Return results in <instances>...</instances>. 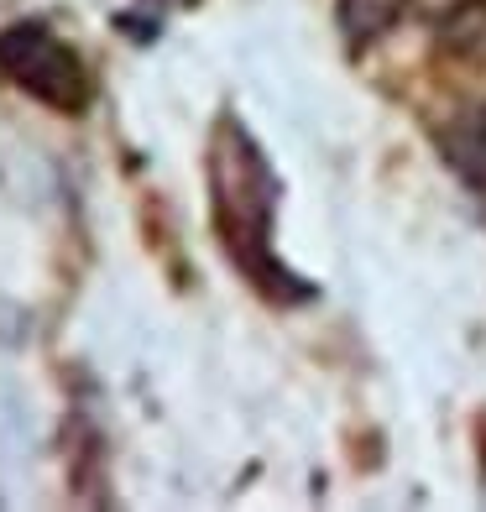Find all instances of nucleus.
Returning <instances> with one entry per match:
<instances>
[{
  "mask_svg": "<svg viewBox=\"0 0 486 512\" xmlns=\"http://www.w3.org/2000/svg\"><path fill=\"white\" fill-rule=\"evenodd\" d=\"M204 178H210V215L225 256L236 262L257 293L272 304H304L314 288L298 277L272 246L277 230V173L262 152V142L241 126V115H220L210 131V157H204Z\"/></svg>",
  "mask_w": 486,
  "mask_h": 512,
  "instance_id": "f257e3e1",
  "label": "nucleus"
},
{
  "mask_svg": "<svg viewBox=\"0 0 486 512\" xmlns=\"http://www.w3.org/2000/svg\"><path fill=\"white\" fill-rule=\"evenodd\" d=\"M0 74L27 100L48 105L53 115L89 110V68L74 42H63L48 21H11V27H0Z\"/></svg>",
  "mask_w": 486,
  "mask_h": 512,
  "instance_id": "f03ea898",
  "label": "nucleus"
},
{
  "mask_svg": "<svg viewBox=\"0 0 486 512\" xmlns=\"http://www.w3.org/2000/svg\"><path fill=\"white\" fill-rule=\"evenodd\" d=\"M403 11H408V0H335V27L351 42V53H361L398 27Z\"/></svg>",
  "mask_w": 486,
  "mask_h": 512,
  "instance_id": "7ed1b4c3",
  "label": "nucleus"
},
{
  "mask_svg": "<svg viewBox=\"0 0 486 512\" xmlns=\"http://www.w3.org/2000/svg\"><path fill=\"white\" fill-rule=\"evenodd\" d=\"M445 157H450V168L471 183V189L486 194V105L471 110V115H460V121L445 131Z\"/></svg>",
  "mask_w": 486,
  "mask_h": 512,
  "instance_id": "20e7f679",
  "label": "nucleus"
},
{
  "mask_svg": "<svg viewBox=\"0 0 486 512\" xmlns=\"http://www.w3.org/2000/svg\"><path fill=\"white\" fill-rule=\"evenodd\" d=\"M486 37V0H466L450 21H445V42L450 48H471Z\"/></svg>",
  "mask_w": 486,
  "mask_h": 512,
  "instance_id": "39448f33",
  "label": "nucleus"
},
{
  "mask_svg": "<svg viewBox=\"0 0 486 512\" xmlns=\"http://www.w3.org/2000/svg\"><path fill=\"white\" fill-rule=\"evenodd\" d=\"M476 455H481V476H486V413H481V424H476Z\"/></svg>",
  "mask_w": 486,
  "mask_h": 512,
  "instance_id": "423d86ee",
  "label": "nucleus"
}]
</instances>
